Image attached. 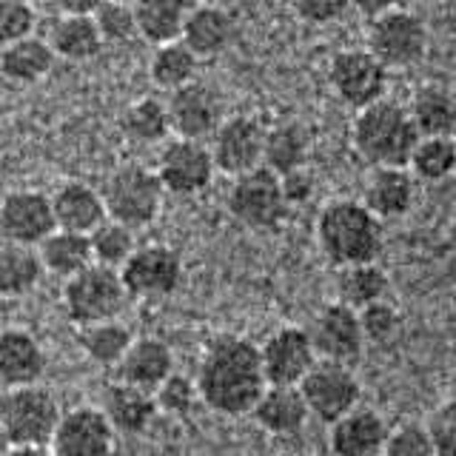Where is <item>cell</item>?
<instances>
[{
    "label": "cell",
    "instance_id": "4fadbf2b",
    "mask_svg": "<svg viewBox=\"0 0 456 456\" xmlns=\"http://www.w3.org/2000/svg\"><path fill=\"white\" fill-rule=\"evenodd\" d=\"M265 126L251 114H234L225 118L217 132L211 134V157L214 168L228 177H240L246 171L263 166Z\"/></svg>",
    "mask_w": 456,
    "mask_h": 456
},
{
    "label": "cell",
    "instance_id": "30bf717a",
    "mask_svg": "<svg viewBox=\"0 0 456 456\" xmlns=\"http://www.w3.org/2000/svg\"><path fill=\"white\" fill-rule=\"evenodd\" d=\"M328 86L339 103L360 111L388 92V69L368 49H342L328 63Z\"/></svg>",
    "mask_w": 456,
    "mask_h": 456
},
{
    "label": "cell",
    "instance_id": "9c48e42d",
    "mask_svg": "<svg viewBox=\"0 0 456 456\" xmlns=\"http://www.w3.org/2000/svg\"><path fill=\"white\" fill-rule=\"evenodd\" d=\"M154 175L166 194L194 197L208 189L217 168H214V157L206 140L168 137L157 154Z\"/></svg>",
    "mask_w": 456,
    "mask_h": 456
},
{
    "label": "cell",
    "instance_id": "f546056e",
    "mask_svg": "<svg viewBox=\"0 0 456 456\" xmlns=\"http://www.w3.org/2000/svg\"><path fill=\"white\" fill-rule=\"evenodd\" d=\"M408 114L417 126L419 137L425 134H453L456 128V97L439 83H425L413 92Z\"/></svg>",
    "mask_w": 456,
    "mask_h": 456
},
{
    "label": "cell",
    "instance_id": "603a6c76",
    "mask_svg": "<svg viewBox=\"0 0 456 456\" xmlns=\"http://www.w3.org/2000/svg\"><path fill=\"white\" fill-rule=\"evenodd\" d=\"M43 370H46V354H43V346L26 328L0 331V382L6 388L37 385Z\"/></svg>",
    "mask_w": 456,
    "mask_h": 456
},
{
    "label": "cell",
    "instance_id": "f35d334b",
    "mask_svg": "<svg viewBox=\"0 0 456 456\" xmlns=\"http://www.w3.org/2000/svg\"><path fill=\"white\" fill-rule=\"evenodd\" d=\"M89 242H92L94 263L109 265V268H120L137 248L134 228H128L118 220H109V217L89 234Z\"/></svg>",
    "mask_w": 456,
    "mask_h": 456
},
{
    "label": "cell",
    "instance_id": "2e32d148",
    "mask_svg": "<svg viewBox=\"0 0 456 456\" xmlns=\"http://www.w3.org/2000/svg\"><path fill=\"white\" fill-rule=\"evenodd\" d=\"M54 228L57 225L49 194L35 189H18L0 200V237L6 242L37 248Z\"/></svg>",
    "mask_w": 456,
    "mask_h": 456
},
{
    "label": "cell",
    "instance_id": "681fc988",
    "mask_svg": "<svg viewBox=\"0 0 456 456\" xmlns=\"http://www.w3.org/2000/svg\"><path fill=\"white\" fill-rule=\"evenodd\" d=\"M106 0H54L61 14H94Z\"/></svg>",
    "mask_w": 456,
    "mask_h": 456
},
{
    "label": "cell",
    "instance_id": "60d3db41",
    "mask_svg": "<svg viewBox=\"0 0 456 456\" xmlns=\"http://www.w3.org/2000/svg\"><path fill=\"white\" fill-rule=\"evenodd\" d=\"M154 403L157 411L171 413V417H185L197 405V385L185 374H171L154 388Z\"/></svg>",
    "mask_w": 456,
    "mask_h": 456
},
{
    "label": "cell",
    "instance_id": "74e56055",
    "mask_svg": "<svg viewBox=\"0 0 456 456\" xmlns=\"http://www.w3.org/2000/svg\"><path fill=\"white\" fill-rule=\"evenodd\" d=\"M132 339H134L132 331H128L126 325H120L118 320L77 328V346L94 365H103V368H118L123 354L132 346Z\"/></svg>",
    "mask_w": 456,
    "mask_h": 456
},
{
    "label": "cell",
    "instance_id": "e575fe53",
    "mask_svg": "<svg viewBox=\"0 0 456 456\" xmlns=\"http://www.w3.org/2000/svg\"><path fill=\"white\" fill-rule=\"evenodd\" d=\"M120 128L128 140L140 142V146H151V142H166L171 134L168 109L160 97H140L128 103L120 114Z\"/></svg>",
    "mask_w": 456,
    "mask_h": 456
},
{
    "label": "cell",
    "instance_id": "7a4b0ae2",
    "mask_svg": "<svg viewBox=\"0 0 456 456\" xmlns=\"http://www.w3.org/2000/svg\"><path fill=\"white\" fill-rule=\"evenodd\" d=\"M317 246L334 268L377 263L385 248L382 220L365 208L362 200H331L317 214Z\"/></svg>",
    "mask_w": 456,
    "mask_h": 456
},
{
    "label": "cell",
    "instance_id": "f1b7e54d",
    "mask_svg": "<svg viewBox=\"0 0 456 456\" xmlns=\"http://www.w3.org/2000/svg\"><path fill=\"white\" fill-rule=\"evenodd\" d=\"M46 40L61 61H71V63L92 61V57H97L100 49L106 46L92 14H63V18L52 26Z\"/></svg>",
    "mask_w": 456,
    "mask_h": 456
},
{
    "label": "cell",
    "instance_id": "c3c4849f",
    "mask_svg": "<svg viewBox=\"0 0 456 456\" xmlns=\"http://www.w3.org/2000/svg\"><path fill=\"white\" fill-rule=\"evenodd\" d=\"M394 6H396V0H348V9H354L356 14H362L365 20H374V18H379V14H385Z\"/></svg>",
    "mask_w": 456,
    "mask_h": 456
},
{
    "label": "cell",
    "instance_id": "f6af8a7d",
    "mask_svg": "<svg viewBox=\"0 0 456 456\" xmlns=\"http://www.w3.org/2000/svg\"><path fill=\"white\" fill-rule=\"evenodd\" d=\"M428 434L434 442V456H456V399H448L434 411Z\"/></svg>",
    "mask_w": 456,
    "mask_h": 456
},
{
    "label": "cell",
    "instance_id": "6da1fadb",
    "mask_svg": "<svg viewBox=\"0 0 456 456\" xmlns=\"http://www.w3.org/2000/svg\"><path fill=\"white\" fill-rule=\"evenodd\" d=\"M194 385L197 396L223 417L251 413L256 399L268 388L260 348L237 334L217 337L203 354Z\"/></svg>",
    "mask_w": 456,
    "mask_h": 456
},
{
    "label": "cell",
    "instance_id": "8992f818",
    "mask_svg": "<svg viewBox=\"0 0 456 456\" xmlns=\"http://www.w3.org/2000/svg\"><path fill=\"white\" fill-rule=\"evenodd\" d=\"M126 303L128 291L120 280V271L109 265L92 263L63 285V308L77 328L118 320Z\"/></svg>",
    "mask_w": 456,
    "mask_h": 456
},
{
    "label": "cell",
    "instance_id": "4dcf8cb0",
    "mask_svg": "<svg viewBox=\"0 0 456 456\" xmlns=\"http://www.w3.org/2000/svg\"><path fill=\"white\" fill-rule=\"evenodd\" d=\"M37 256L43 271H49L54 277H75L83 268H89L94 263L92 256V242L89 234H75V232H54L37 246Z\"/></svg>",
    "mask_w": 456,
    "mask_h": 456
},
{
    "label": "cell",
    "instance_id": "5b68a950",
    "mask_svg": "<svg viewBox=\"0 0 456 456\" xmlns=\"http://www.w3.org/2000/svg\"><path fill=\"white\" fill-rule=\"evenodd\" d=\"M57 422L61 405L43 385L9 388L0 396V425L12 448H49Z\"/></svg>",
    "mask_w": 456,
    "mask_h": 456
},
{
    "label": "cell",
    "instance_id": "83f0119b",
    "mask_svg": "<svg viewBox=\"0 0 456 456\" xmlns=\"http://www.w3.org/2000/svg\"><path fill=\"white\" fill-rule=\"evenodd\" d=\"M54 63H57V54L52 52L49 40L35 37V35L0 49V75L9 83L32 86L46 77L54 69Z\"/></svg>",
    "mask_w": 456,
    "mask_h": 456
},
{
    "label": "cell",
    "instance_id": "7402d4cb",
    "mask_svg": "<svg viewBox=\"0 0 456 456\" xmlns=\"http://www.w3.org/2000/svg\"><path fill=\"white\" fill-rule=\"evenodd\" d=\"M237 32V23L234 18L220 6H191L189 18L183 23V32H180V43H185L197 61H211V57L223 54L228 46H232Z\"/></svg>",
    "mask_w": 456,
    "mask_h": 456
},
{
    "label": "cell",
    "instance_id": "1f68e13d",
    "mask_svg": "<svg viewBox=\"0 0 456 456\" xmlns=\"http://www.w3.org/2000/svg\"><path fill=\"white\" fill-rule=\"evenodd\" d=\"M311 137L297 120H285L265 128V146H263V166L274 171L277 177L289 175L294 168H303L308 163Z\"/></svg>",
    "mask_w": 456,
    "mask_h": 456
},
{
    "label": "cell",
    "instance_id": "7dc6e473",
    "mask_svg": "<svg viewBox=\"0 0 456 456\" xmlns=\"http://www.w3.org/2000/svg\"><path fill=\"white\" fill-rule=\"evenodd\" d=\"M280 185H282L285 203H289V206H303V203H308V197L314 194V177H311V171L305 166L289 171V175H282Z\"/></svg>",
    "mask_w": 456,
    "mask_h": 456
},
{
    "label": "cell",
    "instance_id": "d6a6232c",
    "mask_svg": "<svg viewBox=\"0 0 456 456\" xmlns=\"http://www.w3.org/2000/svg\"><path fill=\"white\" fill-rule=\"evenodd\" d=\"M391 289L388 271L379 263H362V265H346L337 274V303L360 311L370 303L385 299Z\"/></svg>",
    "mask_w": 456,
    "mask_h": 456
},
{
    "label": "cell",
    "instance_id": "8fae6325",
    "mask_svg": "<svg viewBox=\"0 0 456 456\" xmlns=\"http://www.w3.org/2000/svg\"><path fill=\"white\" fill-rule=\"evenodd\" d=\"M299 394H303L308 413L317 417L320 422H337L339 417H346L348 411L360 405V379L354 377V370L348 365L339 362H325L317 360L305 379L297 385Z\"/></svg>",
    "mask_w": 456,
    "mask_h": 456
},
{
    "label": "cell",
    "instance_id": "836d02e7",
    "mask_svg": "<svg viewBox=\"0 0 456 456\" xmlns=\"http://www.w3.org/2000/svg\"><path fill=\"white\" fill-rule=\"evenodd\" d=\"M43 277V265L37 248L18 246V242H4L0 246V297L18 299L37 289Z\"/></svg>",
    "mask_w": 456,
    "mask_h": 456
},
{
    "label": "cell",
    "instance_id": "52a82bcc",
    "mask_svg": "<svg viewBox=\"0 0 456 456\" xmlns=\"http://www.w3.org/2000/svg\"><path fill=\"white\" fill-rule=\"evenodd\" d=\"M365 40V49L388 71H396L413 69L425 61L431 35H428V26L417 12L394 6L379 18L368 20Z\"/></svg>",
    "mask_w": 456,
    "mask_h": 456
},
{
    "label": "cell",
    "instance_id": "f907efd6",
    "mask_svg": "<svg viewBox=\"0 0 456 456\" xmlns=\"http://www.w3.org/2000/svg\"><path fill=\"white\" fill-rule=\"evenodd\" d=\"M6 456H54L49 448H12Z\"/></svg>",
    "mask_w": 456,
    "mask_h": 456
},
{
    "label": "cell",
    "instance_id": "db71d44e",
    "mask_svg": "<svg viewBox=\"0 0 456 456\" xmlns=\"http://www.w3.org/2000/svg\"><path fill=\"white\" fill-rule=\"evenodd\" d=\"M26 4H37V0H26Z\"/></svg>",
    "mask_w": 456,
    "mask_h": 456
},
{
    "label": "cell",
    "instance_id": "d6986e66",
    "mask_svg": "<svg viewBox=\"0 0 456 456\" xmlns=\"http://www.w3.org/2000/svg\"><path fill=\"white\" fill-rule=\"evenodd\" d=\"M417 200V180L405 166L370 168L362 203L377 220H403Z\"/></svg>",
    "mask_w": 456,
    "mask_h": 456
},
{
    "label": "cell",
    "instance_id": "277c9868",
    "mask_svg": "<svg viewBox=\"0 0 456 456\" xmlns=\"http://www.w3.org/2000/svg\"><path fill=\"white\" fill-rule=\"evenodd\" d=\"M100 197H103L109 220H118L137 232L160 217L166 191L154 168L142 163H123L106 177Z\"/></svg>",
    "mask_w": 456,
    "mask_h": 456
},
{
    "label": "cell",
    "instance_id": "b9f144b4",
    "mask_svg": "<svg viewBox=\"0 0 456 456\" xmlns=\"http://www.w3.org/2000/svg\"><path fill=\"white\" fill-rule=\"evenodd\" d=\"M37 12L26 0H0V49L35 35Z\"/></svg>",
    "mask_w": 456,
    "mask_h": 456
},
{
    "label": "cell",
    "instance_id": "ab89813d",
    "mask_svg": "<svg viewBox=\"0 0 456 456\" xmlns=\"http://www.w3.org/2000/svg\"><path fill=\"white\" fill-rule=\"evenodd\" d=\"M92 18L100 28L103 43H128L132 37H137L132 4H123V0H106Z\"/></svg>",
    "mask_w": 456,
    "mask_h": 456
},
{
    "label": "cell",
    "instance_id": "ba28073f",
    "mask_svg": "<svg viewBox=\"0 0 456 456\" xmlns=\"http://www.w3.org/2000/svg\"><path fill=\"white\" fill-rule=\"evenodd\" d=\"M225 206L232 217L251 232H274L289 217L291 206L285 203L280 177L265 166H256L240 177H232Z\"/></svg>",
    "mask_w": 456,
    "mask_h": 456
},
{
    "label": "cell",
    "instance_id": "3957f363",
    "mask_svg": "<svg viewBox=\"0 0 456 456\" xmlns=\"http://www.w3.org/2000/svg\"><path fill=\"white\" fill-rule=\"evenodd\" d=\"M419 140L417 126H413L408 106L396 100L382 97L360 111H354L351 123V146L362 163L370 168L405 166L408 157Z\"/></svg>",
    "mask_w": 456,
    "mask_h": 456
},
{
    "label": "cell",
    "instance_id": "cb8c5ba5",
    "mask_svg": "<svg viewBox=\"0 0 456 456\" xmlns=\"http://www.w3.org/2000/svg\"><path fill=\"white\" fill-rule=\"evenodd\" d=\"M171 370H175V356L163 339H132V346L118 362V379L154 394Z\"/></svg>",
    "mask_w": 456,
    "mask_h": 456
},
{
    "label": "cell",
    "instance_id": "7bdbcfd3",
    "mask_svg": "<svg viewBox=\"0 0 456 456\" xmlns=\"http://www.w3.org/2000/svg\"><path fill=\"white\" fill-rule=\"evenodd\" d=\"M360 314V328H362V337L365 342H374V346H385V342H391L399 331V325H403V320H399V311L385 303V299H379V303H370L365 308L356 311Z\"/></svg>",
    "mask_w": 456,
    "mask_h": 456
},
{
    "label": "cell",
    "instance_id": "ffe728a7",
    "mask_svg": "<svg viewBox=\"0 0 456 456\" xmlns=\"http://www.w3.org/2000/svg\"><path fill=\"white\" fill-rule=\"evenodd\" d=\"M385 439H388L385 419L377 411L360 405L331 422V434H328L334 456H382Z\"/></svg>",
    "mask_w": 456,
    "mask_h": 456
},
{
    "label": "cell",
    "instance_id": "44dd1931",
    "mask_svg": "<svg viewBox=\"0 0 456 456\" xmlns=\"http://www.w3.org/2000/svg\"><path fill=\"white\" fill-rule=\"evenodd\" d=\"M52 200V214L54 225L61 232H75V234H92L94 228L106 220V206L103 197L89 183L69 180L57 185V191L49 194Z\"/></svg>",
    "mask_w": 456,
    "mask_h": 456
},
{
    "label": "cell",
    "instance_id": "ee69618b",
    "mask_svg": "<svg viewBox=\"0 0 456 456\" xmlns=\"http://www.w3.org/2000/svg\"><path fill=\"white\" fill-rule=\"evenodd\" d=\"M382 456H434V442L428 434V425L403 422L388 431Z\"/></svg>",
    "mask_w": 456,
    "mask_h": 456
},
{
    "label": "cell",
    "instance_id": "bcb514c9",
    "mask_svg": "<svg viewBox=\"0 0 456 456\" xmlns=\"http://www.w3.org/2000/svg\"><path fill=\"white\" fill-rule=\"evenodd\" d=\"M294 14L305 23H334L348 12V0H289Z\"/></svg>",
    "mask_w": 456,
    "mask_h": 456
},
{
    "label": "cell",
    "instance_id": "4316f807",
    "mask_svg": "<svg viewBox=\"0 0 456 456\" xmlns=\"http://www.w3.org/2000/svg\"><path fill=\"white\" fill-rule=\"evenodd\" d=\"M137 37L151 46L180 40L183 23L191 12V0H132Z\"/></svg>",
    "mask_w": 456,
    "mask_h": 456
},
{
    "label": "cell",
    "instance_id": "d4e9b609",
    "mask_svg": "<svg viewBox=\"0 0 456 456\" xmlns=\"http://www.w3.org/2000/svg\"><path fill=\"white\" fill-rule=\"evenodd\" d=\"M251 413L256 425L274 436L299 434L311 417L299 388H289V385H268L263 396L256 399V405L251 408Z\"/></svg>",
    "mask_w": 456,
    "mask_h": 456
},
{
    "label": "cell",
    "instance_id": "5bb4252c",
    "mask_svg": "<svg viewBox=\"0 0 456 456\" xmlns=\"http://www.w3.org/2000/svg\"><path fill=\"white\" fill-rule=\"evenodd\" d=\"M260 362L265 385H289L297 388L308 370L317 365V351L311 346L305 328L282 325L260 346Z\"/></svg>",
    "mask_w": 456,
    "mask_h": 456
},
{
    "label": "cell",
    "instance_id": "9a60e30c",
    "mask_svg": "<svg viewBox=\"0 0 456 456\" xmlns=\"http://www.w3.org/2000/svg\"><path fill=\"white\" fill-rule=\"evenodd\" d=\"M171 134L185 140H208L223 118V100L208 83L191 80L183 89L171 92L166 100Z\"/></svg>",
    "mask_w": 456,
    "mask_h": 456
},
{
    "label": "cell",
    "instance_id": "d590c367",
    "mask_svg": "<svg viewBox=\"0 0 456 456\" xmlns=\"http://www.w3.org/2000/svg\"><path fill=\"white\" fill-rule=\"evenodd\" d=\"M408 171L413 180L422 183H442L456 171V142L451 134H425L417 140L411 157Z\"/></svg>",
    "mask_w": 456,
    "mask_h": 456
},
{
    "label": "cell",
    "instance_id": "e0dca14e",
    "mask_svg": "<svg viewBox=\"0 0 456 456\" xmlns=\"http://www.w3.org/2000/svg\"><path fill=\"white\" fill-rule=\"evenodd\" d=\"M311 346L317 360L351 365L365 348V337L360 328V314L342 303H328L311 325Z\"/></svg>",
    "mask_w": 456,
    "mask_h": 456
},
{
    "label": "cell",
    "instance_id": "8d00e7d4",
    "mask_svg": "<svg viewBox=\"0 0 456 456\" xmlns=\"http://www.w3.org/2000/svg\"><path fill=\"white\" fill-rule=\"evenodd\" d=\"M197 66L200 61L185 49V43L171 40L163 46H154L151 61H149V77L160 92H177L185 83L197 80Z\"/></svg>",
    "mask_w": 456,
    "mask_h": 456
},
{
    "label": "cell",
    "instance_id": "484cf974",
    "mask_svg": "<svg viewBox=\"0 0 456 456\" xmlns=\"http://www.w3.org/2000/svg\"><path fill=\"white\" fill-rule=\"evenodd\" d=\"M114 434H142L157 417L154 394L126 382H111L103 388V408Z\"/></svg>",
    "mask_w": 456,
    "mask_h": 456
},
{
    "label": "cell",
    "instance_id": "f5cc1de1",
    "mask_svg": "<svg viewBox=\"0 0 456 456\" xmlns=\"http://www.w3.org/2000/svg\"><path fill=\"white\" fill-rule=\"evenodd\" d=\"M451 137H453V142H456V128H453V134H451Z\"/></svg>",
    "mask_w": 456,
    "mask_h": 456
},
{
    "label": "cell",
    "instance_id": "816d5d0a",
    "mask_svg": "<svg viewBox=\"0 0 456 456\" xmlns=\"http://www.w3.org/2000/svg\"><path fill=\"white\" fill-rule=\"evenodd\" d=\"M12 451V445H9V436H6V431H4V425H0V456H6Z\"/></svg>",
    "mask_w": 456,
    "mask_h": 456
},
{
    "label": "cell",
    "instance_id": "7c38bea8",
    "mask_svg": "<svg viewBox=\"0 0 456 456\" xmlns=\"http://www.w3.org/2000/svg\"><path fill=\"white\" fill-rule=\"evenodd\" d=\"M128 297L163 299L171 297L183 282V260L168 246H142L118 268Z\"/></svg>",
    "mask_w": 456,
    "mask_h": 456
},
{
    "label": "cell",
    "instance_id": "ac0fdd59",
    "mask_svg": "<svg viewBox=\"0 0 456 456\" xmlns=\"http://www.w3.org/2000/svg\"><path fill=\"white\" fill-rule=\"evenodd\" d=\"M114 448V428L100 408H71L61 413L49 451L54 456H109Z\"/></svg>",
    "mask_w": 456,
    "mask_h": 456
}]
</instances>
